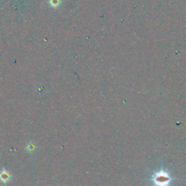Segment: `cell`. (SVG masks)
<instances>
[{"instance_id":"cell-1","label":"cell","mask_w":186,"mask_h":186,"mask_svg":"<svg viewBox=\"0 0 186 186\" xmlns=\"http://www.w3.org/2000/svg\"><path fill=\"white\" fill-rule=\"evenodd\" d=\"M153 181L156 186H167L170 183L171 177L167 172L160 171L154 175Z\"/></svg>"}]
</instances>
